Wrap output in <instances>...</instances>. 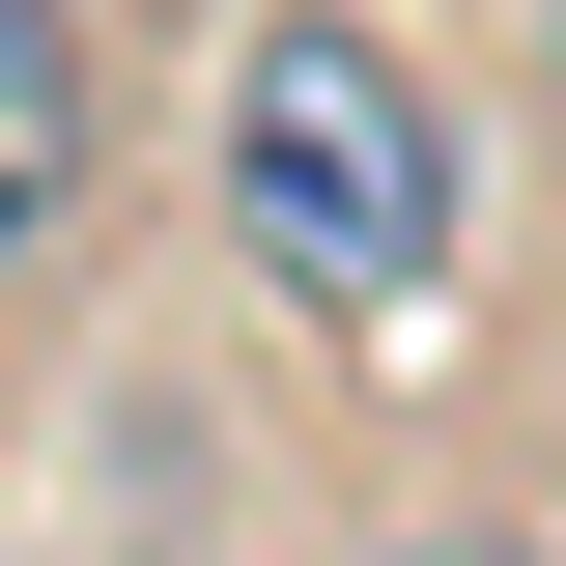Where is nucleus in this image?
I'll use <instances>...</instances> for the list:
<instances>
[{"label":"nucleus","instance_id":"1","mask_svg":"<svg viewBox=\"0 0 566 566\" xmlns=\"http://www.w3.org/2000/svg\"><path fill=\"white\" fill-rule=\"evenodd\" d=\"M453 85L368 29V0H255L227 29V255L312 312V340H397L424 283H453Z\"/></svg>","mask_w":566,"mask_h":566},{"label":"nucleus","instance_id":"2","mask_svg":"<svg viewBox=\"0 0 566 566\" xmlns=\"http://www.w3.org/2000/svg\"><path fill=\"white\" fill-rule=\"evenodd\" d=\"M57 199H85V29L0 0V255H57Z\"/></svg>","mask_w":566,"mask_h":566},{"label":"nucleus","instance_id":"3","mask_svg":"<svg viewBox=\"0 0 566 566\" xmlns=\"http://www.w3.org/2000/svg\"><path fill=\"white\" fill-rule=\"evenodd\" d=\"M368 566H566V538H538V510H397Z\"/></svg>","mask_w":566,"mask_h":566}]
</instances>
